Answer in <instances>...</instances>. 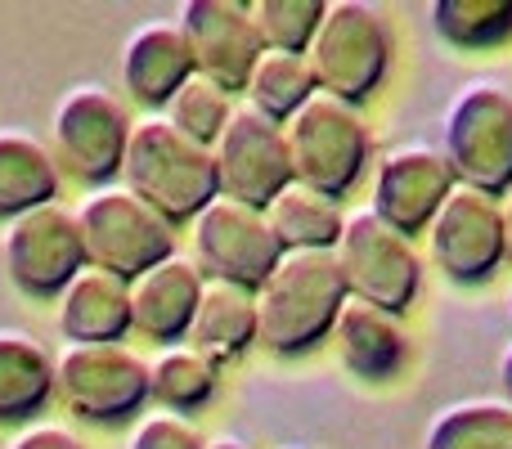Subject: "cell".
Listing matches in <instances>:
<instances>
[{
	"label": "cell",
	"instance_id": "obj_15",
	"mask_svg": "<svg viewBox=\"0 0 512 449\" xmlns=\"http://www.w3.org/2000/svg\"><path fill=\"white\" fill-rule=\"evenodd\" d=\"M450 189H454V171L441 149L418 140L396 144L378 162V185H373L369 212L409 238V234H423Z\"/></svg>",
	"mask_w": 512,
	"mask_h": 449
},
{
	"label": "cell",
	"instance_id": "obj_18",
	"mask_svg": "<svg viewBox=\"0 0 512 449\" xmlns=\"http://www.w3.org/2000/svg\"><path fill=\"white\" fill-rule=\"evenodd\" d=\"M333 333H337L342 364L364 382L396 378V373L405 369V360H409V333H405V324H400V315L369 306V301L346 297Z\"/></svg>",
	"mask_w": 512,
	"mask_h": 449
},
{
	"label": "cell",
	"instance_id": "obj_16",
	"mask_svg": "<svg viewBox=\"0 0 512 449\" xmlns=\"http://www.w3.org/2000/svg\"><path fill=\"white\" fill-rule=\"evenodd\" d=\"M126 292H131V328H140L153 342H180L198 310L203 270H198L189 256L171 252L167 261L135 274V279L126 283Z\"/></svg>",
	"mask_w": 512,
	"mask_h": 449
},
{
	"label": "cell",
	"instance_id": "obj_8",
	"mask_svg": "<svg viewBox=\"0 0 512 449\" xmlns=\"http://www.w3.org/2000/svg\"><path fill=\"white\" fill-rule=\"evenodd\" d=\"M131 117L126 104L99 81L63 90L50 117V140H54V162L68 176L86 180V185H108L122 171L126 140H131Z\"/></svg>",
	"mask_w": 512,
	"mask_h": 449
},
{
	"label": "cell",
	"instance_id": "obj_28",
	"mask_svg": "<svg viewBox=\"0 0 512 449\" xmlns=\"http://www.w3.org/2000/svg\"><path fill=\"white\" fill-rule=\"evenodd\" d=\"M324 18V0H256L252 23L261 36V50L306 54Z\"/></svg>",
	"mask_w": 512,
	"mask_h": 449
},
{
	"label": "cell",
	"instance_id": "obj_14",
	"mask_svg": "<svg viewBox=\"0 0 512 449\" xmlns=\"http://www.w3.org/2000/svg\"><path fill=\"white\" fill-rule=\"evenodd\" d=\"M180 32H185L198 77L216 81L221 90H243L252 63L261 59L252 5H243V0H185Z\"/></svg>",
	"mask_w": 512,
	"mask_h": 449
},
{
	"label": "cell",
	"instance_id": "obj_9",
	"mask_svg": "<svg viewBox=\"0 0 512 449\" xmlns=\"http://www.w3.org/2000/svg\"><path fill=\"white\" fill-rule=\"evenodd\" d=\"M54 391L86 423H122L149 400V364L117 342H68L54 355Z\"/></svg>",
	"mask_w": 512,
	"mask_h": 449
},
{
	"label": "cell",
	"instance_id": "obj_2",
	"mask_svg": "<svg viewBox=\"0 0 512 449\" xmlns=\"http://www.w3.org/2000/svg\"><path fill=\"white\" fill-rule=\"evenodd\" d=\"M122 171L126 189L135 198H144L171 225L194 221L212 198H221L212 149L189 140L185 131H176L167 117H144V122L131 126Z\"/></svg>",
	"mask_w": 512,
	"mask_h": 449
},
{
	"label": "cell",
	"instance_id": "obj_22",
	"mask_svg": "<svg viewBox=\"0 0 512 449\" xmlns=\"http://www.w3.org/2000/svg\"><path fill=\"white\" fill-rule=\"evenodd\" d=\"M54 396V355L23 328H0V423L41 414Z\"/></svg>",
	"mask_w": 512,
	"mask_h": 449
},
{
	"label": "cell",
	"instance_id": "obj_4",
	"mask_svg": "<svg viewBox=\"0 0 512 449\" xmlns=\"http://www.w3.org/2000/svg\"><path fill=\"white\" fill-rule=\"evenodd\" d=\"M306 63L310 77H315V90H328V95L346 99V104L369 99L382 86L391 63V32L382 9L369 5V0H333V5H324Z\"/></svg>",
	"mask_w": 512,
	"mask_h": 449
},
{
	"label": "cell",
	"instance_id": "obj_6",
	"mask_svg": "<svg viewBox=\"0 0 512 449\" xmlns=\"http://www.w3.org/2000/svg\"><path fill=\"white\" fill-rule=\"evenodd\" d=\"M445 162L454 185L477 194H508L512 189V95L495 81H472L454 95L445 113Z\"/></svg>",
	"mask_w": 512,
	"mask_h": 449
},
{
	"label": "cell",
	"instance_id": "obj_24",
	"mask_svg": "<svg viewBox=\"0 0 512 449\" xmlns=\"http://www.w3.org/2000/svg\"><path fill=\"white\" fill-rule=\"evenodd\" d=\"M423 449H512L508 400H459L432 418Z\"/></svg>",
	"mask_w": 512,
	"mask_h": 449
},
{
	"label": "cell",
	"instance_id": "obj_21",
	"mask_svg": "<svg viewBox=\"0 0 512 449\" xmlns=\"http://www.w3.org/2000/svg\"><path fill=\"white\" fill-rule=\"evenodd\" d=\"M59 162L50 144H41L27 131H0V221H14L23 212L59 198Z\"/></svg>",
	"mask_w": 512,
	"mask_h": 449
},
{
	"label": "cell",
	"instance_id": "obj_11",
	"mask_svg": "<svg viewBox=\"0 0 512 449\" xmlns=\"http://www.w3.org/2000/svg\"><path fill=\"white\" fill-rule=\"evenodd\" d=\"M427 256L454 283H486L504 265V212L490 194L454 185L427 221Z\"/></svg>",
	"mask_w": 512,
	"mask_h": 449
},
{
	"label": "cell",
	"instance_id": "obj_34",
	"mask_svg": "<svg viewBox=\"0 0 512 449\" xmlns=\"http://www.w3.org/2000/svg\"><path fill=\"white\" fill-rule=\"evenodd\" d=\"M207 449H248V445L234 441V436H216V441H207Z\"/></svg>",
	"mask_w": 512,
	"mask_h": 449
},
{
	"label": "cell",
	"instance_id": "obj_19",
	"mask_svg": "<svg viewBox=\"0 0 512 449\" xmlns=\"http://www.w3.org/2000/svg\"><path fill=\"white\" fill-rule=\"evenodd\" d=\"M59 328L68 342L81 346H108L131 333V292L126 279L86 265L68 288L59 292Z\"/></svg>",
	"mask_w": 512,
	"mask_h": 449
},
{
	"label": "cell",
	"instance_id": "obj_30",
	"mask_svg": "<svg viewBox=\"0 0 512 449\" xmlns=\"http://www.w3.org/2000/svg\"><path fill=\"white\" fill-rule=\"evenodd\" d=\"M126 449H207V441L198 436V427L185 414H149L144 423H135Z\"/></svg>",
	"mask_w": 512,
	"mask_h": 449
},
{
	"label": "cell",
	"instance_id": "obj_5",
	"mask_svg": "<svg viewBox=\"0 0 512 449\" xmlns=\"http://www.w3.org/2000/svg\"><path fill=\"white\" fill-rule=\"evenodd\" d=\"M77 229L86 247V265L117 274L131 283L149 265L167 261L176 234L171 221H162L144 198H135L126 185H99L77 203Z\"/></svg>",
	"mask_w": 512,
	"mask_h": 449
},
{
	"label": "cell",
	"instance_id": "obj_10",
	"mask_svg": "<svg viewBox=\"0 0 512 449\" xmlns=\"http://www.w3.org/2000/svg\"><path fill=\"white\" fill-rule=\"evenodd\" d=\"M0 256H5L9 283L27 297H54L86 270L77 216L59 203L14 216L0 234Z\"/></svg>",
	"mask_w": 512,
	"mask_h": 449
},
{
	"label": "cell",
	"instance_id": "obj_33",
	"mask_svg": "<svg viewBox=\"0 0 512 449\" xmlns=\"http://www.w3.org/2000/svg\"><path fill=\"white\" fill-rule=\"evenodd\" d=\"M499 212H504V261L512 265V198L499 207Z\"/></svg>",
	"mask_w": 512,
	"mask_h": 449
},
{
	"label": "cell",
	"instance_id": "obj_7",
	"mask_svg": "<svg viewBox=\"0 0 512 449\" xmlns=\"http://www.w3.org/2000/svg\"><path fill=\"white\" fill-rule=\"evenodd\" d=\"M333 256L342 265L346 292L355 301L391 310V315L414 306L418 288H423V256L414 252V243L405 234H396L387 221H378L369 207L342 216V234H337Z\"/></svg>",
	"mask_w": 512,
	"mask_h": 449
},
{
	"label": "cell",
	"instance_id": "obj_17",
	"mask_svg": "<svg viewBox=\"0 0 512 449\" xmlns=\"http://www.w3.org/2000/svg\"><path fill=\"white\" fill-rule=\"evenodd\" d=\"M122 77L140 104L167 108L171 95L194 77V59L180 23H144L122 45Z\"/></svg>",
	"mask_w": 512,
	"mask_h": 449
},
{
	"label": "cell",
	"instance_id": "obj_27",
	"mask_svg": "<svg viewBox=\"0 0 512 449\" xmlns=\"http://www.w3.org/2000/svg\"><path fill=\"white\" fill-rule=\"evenodd\" d=\"M432 27L459 50H486L512 36V0H436Z\"/></svg>",
	"mask_w": 512,
	"mask_h": 449
},
{
	"label": "cell",
	"instance_id": "obj_3",
	"mask_svg": "<svg viewBox=\"0 0 512 449\" xmlns=\"http://www.w3.org/2000/svg\"><path fill=\"white\" fill-rule=\"evenodd\" d=\"M283 144H288L292 180L324 198H342L360 180L373 149L360 108L328 95V90H315L283 122Z\"/></svg>",
	"mask_w": 512,
	"mask_h": 449
},
{
	"label": "cell",
	"instance_id": "obj_13",
	"mask_svg": "<svg viewBox=\"0 0 512 449\" xmlns=\"http://www.w3.org/2000/svg\"><path fill=\"white\" fill-rule=\"evenodd\" d=\"M194 243H198V261H203V270L212 279L239 283L248 292H256L270 279V270L283 256L261 207L234 203V198H212L194 216Z\"/></svg>",
	"mask_w": 512,
	"mask_h": 449
},
{
	"label": "cell",
	"instance_id": "obj_1",
	"mask_svg": "<svg viewBox=\"0 0 512 449\" xmlns=\"http://www.w3.org/2000/svg\"><path fill=\"white\" fill-rule=\"evenodd\" d=\"M346 279L333 252H283L256 288V342L274 355L315 351L346 306Z\"/></svg>",
	"mask_w": 512,
	"mask_h": 449
},
{
	"label": "cell",
	"instance_id": "obj_29",
	"mask_svg": "<svg viewBox=\"0 0 512 449\" xmlns=\"http://www.w3.org/2000/svg\"><path fill=\"white\" fill-rule=\"evenodd\" d=\"M230 113H234L230 90H221L216 81L198 77V72L176 90V95H171V104H167V122L176 126V131H185L189 140L207 144V149H212L216 135L225 131Z\"/></svg>",
	"mask_w": 512,
	"mask_h": 449
},
{
	"label": "cell",
	"instance_id": "obj_35",
	"mask_svg": "<svg viewBox=\"0 0 512 449\" xmlns=\"http://www.w3.org/2000/svg\"><path fill=\"white\" fill-rule=\"evenodd\" d=\"M508 319H512V297H508Z\"/></svg>",
	"mask_w": 512,
	"mask_h": 449
},
{
	"label": "cell",
	"instance_id": "obj_23",
	"mask_svg": "<svg viewBox=\"0 0 512 449\" xmlns=\"http://www.w3.org/2000/svg\"><path fill=\"white\" fill-rule=\"evenodd\" d=\"M270 234L279 238L283 252H333L337 234H342V212L337 198H324L306 185H283L265 207Z\"/></svg>",
	"mask_w": 512,
	"mask_h": 449
},
{
	"label": "cell",
	"instance_id": "obj_26",
	"mask_svg": "<svg viewBox=\"0 0 512 449\" xmlns=\"http://www.w3.org/2000/svg\"><path fill=\"white\" fill-rule=\"evenodd\" d=\"M212 391H216V364H207L189 346H167L149 364V400H158L167 414H185V409L207 405Z\"/></svg>",
	"mask_w": 512,
	"mask_h": 449
},
{
	"label": "cell",
	"instance_id": "obj_20",
	"mask_svg": "<svg viewBox=\"0 0 512 449\" xmlns=\"http://www.w3.org/2000/svg\"><path fill=\"white\" fill-rule=\"evenodd\" d=\"M189 351H198L207 364L239 360L256 342V292L225 279H203L198 310L185 333Z\"/></svg>",
	"mask_w": 512,
	"mask_h": 449
},
{
	"label": "cell",
	"instance_id": "obj_25",
	"mask_svg": "<svg viewBox=\"0 0 512 449\" xmlns=\"http://www.w3.org/2000/svg\"><path fill=\"white\" fill-rule=\"evenodd\" d=\"M248 108H256L270 122H288L310 95H315V77H310L306 54H279V50H261V59L252 63L248 81Z\"/></svg>",
	"mask_w": 512,
	"mask_h": 449
},
{
	"label": "cell",
	"instance_id": "obj_12",
	"mask_svg": "<svg viewBox=\"0 0 512 449\" xmlns=\"http://www.w3.org/2000/svg\"><path fill=\"white\" fill-rule=\"evenodd\" d=\"M212 162H216V189L221 198L248 207H270V198L283 185H292V167H288V144H283V126L261 117L248 104H234L225 131L212 144Z\"/></svg>",
	"mask_w": 512,
	"mask_h": 449
},
{
	"label": "cell",
	"instance_id": "obj_32",
	"mask_svg": "<svg viewBox=\"0 0 512 449\" xmlns=\"http://www.w3.org/2000/svg\"><path fill=\"white\" fill-rule=\"evenodd\" d=\"M499 387H504V400L512 405V346L504 351V360H499Z\"/></svg>",
	"mask_w": 512,
	"mask_h": 449
},
{
	"label": "cell",
	"instance_id": "obj_31",
	"mask_svg": "<svg viewBox=\"0 0 512 449\" xmlns=\"http://www.w3.org/2000/svg\"><path fill=\"white\" fill-rule=\"evenodd\" d=\"M5 449H86L68 427H54V423H36V427H23Z\"/></svg>",
	"mask_w": 512,
	"mask_h": 449
}]
</instances>
